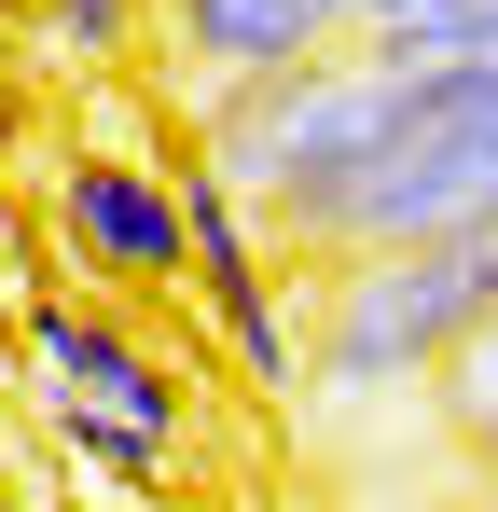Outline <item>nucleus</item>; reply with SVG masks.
<instances>
[{
    "label": "nucleus",
    "mask_w": 498,
    "mask_h": 512,
    "mask_svg": "<svg viewBox=\"0 0 498 512\" xmlns=\"http://www.w3.org/2000/svg\"><path fill=\"white\" fill-rule=\"evenodd\" d=\"M42 416H56V457L97 485V512H153V499H166V443H153V429L83 416V402H42Z\"/></svg>",
    "instance_id": "5"
},
{
    "label": "nucleus",
    "mask_w": 498,
    "mask_h": 512,
    "mask_svg": "<svg viewBox=\"0 0 498 512\" xmlns=\"http://www.w3.org/2000/svg\"><path fill=\"white\" fill-rule=\"evenodd\" d=\"M42 208H56V250L83 263V291H180L194 277V236H180V180L153 153H97L70 139L42 167Z\"/></svg>",
    "instance_id": "2"
},
{
    "label": "nucleus",
    "mask_w": 498,
    "mask_h": 512,
    "mask_svg": "<svg viewBox=\"0 0 498 512\" xmlns=\"http://www.w3.org/2000/svg\"><path fill=\"white\" fill-rule=\"evenodd\" d=\"M28 14H42V42H56L70 70H125L139 28H153V0H28Z\"/></svg>",
    "instance_id": "6"
},
{
    "label": "nucleus",
    "mask_w": 498,
    "mask_h": 512,
    "mask_svg": "<svg viewBox=\"0 0 498 512\" xmlns=\"http://www.w3.org/2000/svg\"><path fill=\"white\" fill-rule=\"evenodd\" d=\"M498 319V208L471 236H429V250H360L332 263L319 305V388L332 402H402V388H443V360Z\"/></svg>",
    "instance_id": "1"
},
{
    "label": "nucleus",
    "mask_w": 498,
    "mask_h": 512,
    "mask_svg": "<svg viewBox=\"0 0 498 512\" xmlns=\"http://www.w3.org/2000/svg\"><path fill=\"white\" fill-rule=\"evenodd\" d=\"M0 512H14V499H0Z\"/></svg>",
    "instance_id": "7"
},
{
    "label": "nucleus",
    "mask_w": 498,
    "mask_h": 512,
    "mask_svg": "<svg viewBox=\"0 0 498 512\" xmlns=\"http://www.w3.org/2000/svg\"><path fill=\"white\" fill-rule=\"evenodd\" d=\"M14 346H28L42 402H83V416H125V429H153V443H180V374H166L125 319H97L70 291H28V333Z\"/></svg>",
    "instance_id": "4"
},
{
    "label": "nucleus",
    "mask_w": 498,
    "mask_h": 512,
    "mask_svg": "<svg viewBox=\"0 0 498 512\" xmlns=\"http://www.w3.org/2000/svg\"><path fill=\"white\" fill-rule=\"evenodd\" d=\"M153 28H166V56H180V111L346 56V0H153Z\"/></svg>",
    "instance_id": "3"
}]
</instances>
